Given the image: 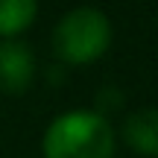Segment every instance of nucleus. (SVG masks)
Masks as SVG:
<instances>
[{"mask_svg":"<svg viewBox=\"0 0 158 158\" xmlns=\"http://www.w3.org/2000/svg\"><path fill=\"white\" fill-rule=\"evenodd\" d=\"M123 138L135 152L147 158H158V108L132 111L123 123Z\"/></svg>","mask_w":158,"mask_h":158,"instance_id":"nucleus-4","label":"nucleus"},{"mask_svg":"<svg viewBox=\"0 0 158 158\" xmlns=\"http://www.w3.org/2000/svg\"><path fill=\"white\" fill-rule=\"evenodd\" d=\"M111 44V27L100 9H73L53 29V50L68 64H88L100 59Z\"/></svg>","mask_w":158,"mask_h":158,"instance_id":"nucleus-2","label":"nucleus"},{"mask_svg":"<svg viewBox=\"0 0 158 158\" xmlns=\"http://www.w3.org/2000/svg\"><path fill=\"white\" fill-rule=\"evenodd\" d=\"M35 0H0V35H15L27 29L35 18Z\"/></svg>","mask_w":158,"mask_h":158,"instance_id":"nucleus-5","label":"nucleus"},{"mask_svg":"<svg viewBox=\"0 0 158 158\" xmlns=\"http://www.w3.org/2000/svg\"><path fill=\"white\" fill-rule=\"evenodd\" d=\"M32 70H35V56L23 41L15 38L0 41V88L9 94L27 91Z\"/></svg>","mask_w":158,"mask_h":158,"instance_id":"nucleus-3","label":"nucleus"},{"mask_svg":"<svg viewBox=\"0 0 158 158\" xmlns=\"http://www.w3.org/2000/svg\"><path fill=\"white\" fill-rule=\"evenodd\" d=\"M44 158H114V132L97 111H68L47 126Z\"/></svg>","mask_w":158,"mask_h":158,"instance_id":"nucleus-1","label":"nucleus"}]
</instances>
